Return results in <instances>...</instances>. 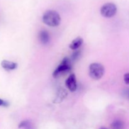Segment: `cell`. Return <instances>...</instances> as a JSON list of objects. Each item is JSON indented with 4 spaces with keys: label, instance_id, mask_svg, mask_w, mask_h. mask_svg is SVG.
<instances>
[{
    "label": "cell",
    "instance_id": "1",
    "mask_svg": "<svg viewBox=\"0 0 129 129\" xmlns=\"http://www.w3.org/2000/svg\"><path fill=\"white\" fill-rule=\"evenodd\" d=\"M43 22L49 26H57L60 23V16L57 11L54 10H48L44 13L42 17Z\"/></svg>",
    "mask_w": 129,
    "mask_h": 129
},
{
    "label": "cell",
    "instance_id": "2",
    "mask_svg": "<svg viewBox=\"0 0 129 129\" xmlns=\"http://www.w3.org/2000/svg\"><path fill=\"white\" fill-rule=\"evenodd\" d=\"M105 73V68L100 63H92L89 67V74L92 79L98 80L103 77Z\"/></svg>",
    "mask_w": 129,
    "mask_h": 129
},
{
    "label": "cell",
    "instance_id": "3",
    "mask_svg": "<svg viewBox=\"0 0 129 129\" xmlns=\"http://www.w3.org/2000/svg\"><path fill=\"white\" fill-rule=\"evenodd\" d=\"M71 69V63L70 59H69L68 57L64 58L62 61L54 70V73H53V77L57 78L60 74L70 71Z\"/></svg>",
    "mask_w": 129,
    "mask_h": 129
},
{
    "label": "cell",
    "instance_id": "4",
    "mask_svg": "<svg viewBox=\"0 0 129 129\" xmlns=\"http://www.w3.org/2000/svg\"><path fill=\"white\" fill-rule=\"evenodd\" d=\"M117 11V8L115 4L112 3H108L102 6L100 13L105 18H111L116 15Z\"/></svg>",
    "mask_w": 129,
    "mask_h": 129
},
{
    "label": "cell",
    "instance_id": "5",
    "mask_svg": "<svg viewBox=\"0 0 129 129\" xmlns=\"http://www.w3.org/2000/svg\"><path fill=\"white\" fill-rule=\"evenodd\" d=\"M66 85L70 91L74 92L77 89V80L75 74H71L69 75L66 81Z\"/></svg>",
    "mask_w": 129,
    "mask_h": 129
},
{
    "label": "cell",
    "instance_id": "6",
    "mask_svg": "<svg viewBox=\"0 0 129 129\" xmlns=\"http://www.w3.org/2000/svg\"><path fill=\"white\" fill-rule=\"evenodd\" d=\"M1 66L6 70H14L18 67L17 63L10 61L7 60H3L1 62Z\"/></svg>",
    "mask_w": 129,
    "mask_h": 129
},
{
    "label": "cell",
    "instance_id": "7",
    "mask_svg": "<svg viewBox=\"0 0 129 129\" xmlns=\"http://www.w3.org/2000/svg\"><path fill=\"white\" fill-rule=\"evenodd\" d=\"M83 43V38L81 37H78L74 39L73 41L71 42L70 44H69V47L72 50H76L80 47L82 45Z\"/></svg>",
    "mask_w": 129,
    "mask_h": 129
},
{
    "label": "cell",
    "instance_id": "8",
    "mask_svg": "<svg viewBox=\"0 0 129 129\" xmlns=\"http://www.w3.org/2000/svg\"><path fill=\"white\" fill-rule=\"evenodd\" d=\"M39 40H40V42L42 44H48L50 40V36H49V34L47 31L46 30H41L39 33Z\"/></svg>",
    "mask_w": 129,
    "mask_h": 129
},
{
    "label": "cell",
    "instance_id": "9",
    "mask_svg": "<svg viewBox=\"0 0 129 129\" xmlns=\"http://www.w3.org/2000/svg\"><path fill=\"white\" fill-rule=\"evenodd\" d=\"M19 128H25V129H34V126L31 124V122L28 120L22 121L21 123L19 124Z\"/></svg>",
    "mask_w": 129,
    "mask_h": 129
},
{
    "label": "cell",
    "instance_id": "10",
    "mask_svg": "<svg viewBox=\"0 0 129 129\" xmlns=\"http://www.w3.org/2000/svg\"><path fill=\"white\" fill-rule=\"evenodd\" d=\"M66 95L67 92L64 89H60L59 91V93H58L57 95L56 98H55V102H56V101H58V102H59L60 101H62L64 98H66Z\"/></svg>",
    "mask_w": 129,
    "mask_h": 129
},
{
    "label": "cell",
    "instance_id": "11",
    "mask_svg": "<svg viewBox=\"0 0 129 129\" xmlns=\"http://www.w3.org/2000/svg\"><path fill=\"white\" fill-rule=\"evenodd\" d=\"M112 127L113 129H123L124 125L123 123L120 120H115L112 123Z\"/></svg>",
    "mask_w": 129,
    "mask_h": 129
},
{
    "label": "cell",
    "instance_id": "12",
    "mask_svg": "<svg viewBox=\"0 0 129 129\" xmlns=\"http://www.w3.org/2000/svg\"><path fill=\"white\" fill-rule=\"evenodd\" d=\"M79 55H80V52L78 51L77 50H75V52L73 53V55H72V59H73V60H76L79 57Z\"/></svg>",
    "mask_w": 129,
    "mask_h": 129
},
{
    "label": "cell",
    "instance_id": "13",
    "mask_svg": "<svg viewBox=\"0 0 129 129\" xmlns=\"http://www.w3.org/2000/svg\"><path fill=\"white\" fill-rule=\"evenodd\" d=\"M10 105L8 102L7 101H5L4 100H2L0 98V107H7Z\"/></svg>",
    "mask_w": 129,
    "mask_h": 129
},
{
    "label": "cell",
    "instance_id": "14",
    "mask_svg": "<svg viewBox=\"0 0 129 129\" xmlns=\"http://www.w3.org/2000/svg\"><path fill=\"white\" fill-rule=\"evenodd\" d=\"M123 79H124V81L126 84H129V73H126L123 76Z\"/></svg>",
    "mask_w": 129,
    "mask_h": 129
},
{
    "label": "cell",
    "instance_id": "15",
    "mask_svg": "<svg viewBox=\"0 0 129 129\" xmlns=\"http://www.w3.org/2000/svg\"><path fill=\"white\" fill-rule=\"evenodd\" d=\"M100 129H108V128H105V127H102V128H100Z\"/></svg>",
    "mask_w": 129,
    "mask_h": 129
},
{
    "label": "cell",
    "instance_id": "16",
    "mask_svg": "<svg viewBox=\"0 0 129 129\" xmlns=\"http://www.w3.org/2000/svg\"><path fill=\"white\" fill-rule=\"evenodd\" d=\"M128 98H129V92H128Z\"/></svg>",
    "mask_w": 129,
    "mask_h": 129
}]
</instances>
